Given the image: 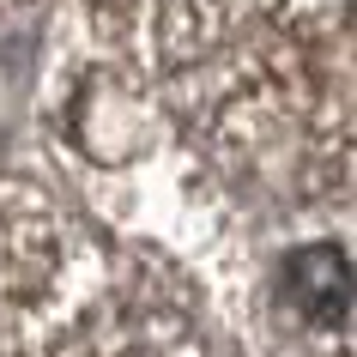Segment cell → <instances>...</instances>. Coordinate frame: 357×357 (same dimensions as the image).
I'll use <instances>...</instances> for the list:
<instances>
[{
    "mask_svg": "<svg viewBox=\"0 0 357 357\" xmlns=\"http://www.w3.org/2000/svg\"><path fill=\"white\" fill-rule=\"evenodd\" d=\"M279 303L321 333H345V321H351V261H345V248L339 243L291 248L279 261Z\"/></svg>",
    "mask_w": 357,
    "mask_h": 357,
    "instance_id": "1",
    "label": "cell"
}]
</instances>
